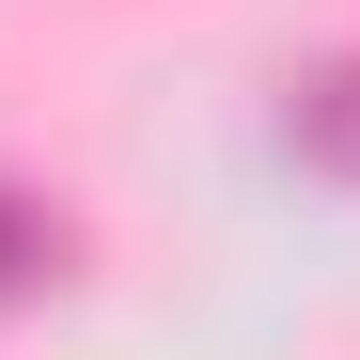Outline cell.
I'll return each instance as SVG.
<instances>
[{
	"mask_svg": "<svg viewBox=\"0 0 360 360\" xmlns=\"http://www.w3.org/2000/svg\"><path fill=\"white\" fill-rule=\"evenodd\" d=\"M282 126H297V157H314V172H345V188H360V63L297 79V110H282Z\"/></svg>",
	"mask_w": 360,
	"mask_h": 360,
	"instance_id": "1",
	"label": "cell"
}]
</instances>
